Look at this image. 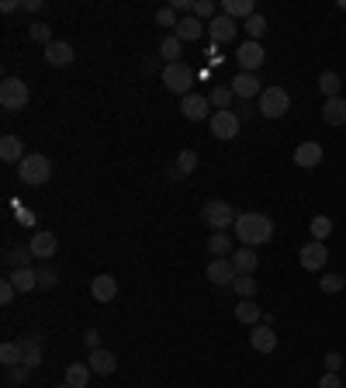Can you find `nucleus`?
<instances>
[{"mask_svg":"<svg viewBox=\"0 0 346 388\" xmlns=\"http://www.w3.org/2000/svg\"><path fill=\"white\" fill-rule=\"evenodd\" d=\"M319 388H343V382H340V375H333V371H326V375L319 378Z\"/></svg>","mask_w":346,"mask_h":388,"instance_id":"nucleus-47","label":"nucleus"},{"mask_svg":"<svg viewBox=\"0 0 346 388\" xmlns=\"http://www.w3.org/2000/svg\"><path fill=\"white\" fill-rule=\"evenodd\" d=\"M90 375H93V371H90L86 364H70V368H66V385L70 388H86Z\"/></svg>","mask_w":346,"mask_h":388,"instance_id":"nucleus-30","label":"nucleus"},{"mask_svg":"<svg viewBox=\"0 0 346 388\" xmlns=\"http://www.w3.org/2000/svg\"><path fill=\"white\" fill-rule=\"evenodd\" d=\"M340 87H343V80H340V73H333V70H326V73L319 77V91L326 94V100H329V97H340Z\"/></svg>","mask_w":346,"mask_h":388,"instance_id":"nucleus-31","label":"nucleus"},{"mask_svg":"<svg viewBox=\"0 0 346 388\" xmlns=\"http://www.w3.org/2000/svg\"><path fill=\"white\" fill-rule=\"evenodd\" d=\"M319 288L326 291V294H336V291H343V288H346L343 274H326V278L319 281Z\"/></svg>","mask_w":346,"mask_h":388,"instance_id":"nucleus-40","label":"nucleus"},{"mask_svg":"<svg viewBox=\"0 0 346 388\" xmlns=\"http://www.w3.org/2000/svg\"><path fill=\"white\" fill-rule=\"evenodd\" d=\"M86 368H90L93 375H100V378H104V375H111V371L118 368V361H114V354H111V350H104V347H100V350H90Z\"/></svg>","mask_w":346,"mask_h":388,"instance_id":"nucleus-19","label":"nucleus"},{"mask_svg":"<svg viewBox=\"0 0 346 388\" xmlns=\"http://www.w3.org/2000/svg\"><path fill=\"white\" fill-rule=\"evenodd\" d=\"M14 294H17V288H14L10 281H3V285H0V301H3V305H10V301H14Z\"/></svg>","mask_w":346,"mask_h":388,"instance_id":"nucleus-48","label":"nucleus"},{"mask_svg":"<svg viewBox=\"0 0 346 388\" xmlns=\"http://www.w3.org/2000/svg\"><path fill=\"white\" fill-rule=\"evenodd\" d=\"M236 278H239V274H236L232 260L215 257V260L208 264V281H211V285H229V288H232V281H236Z\"/></svg>","mask_w":346,"mask_h":388,"instance_id":"nucleus-15","label":"nucleus"},{"mask_svg":"<svg viewBox=\"0 0 346 388\" xmlns=\"http://www.w3.org/2000/svg\"><path fill=\"white\" fill-rule=\"evenodd\" d=\"M250 343H253V350H260V354H273V350H277V333L270 329V322H260V326H253V333H250Z\"/></svg>","mask_w":346,"mask_h":388,"instance_id":"nucleus-16","label":"nucleus"},{"mask_svg":"<svg viewBox=\"0 0 346 388\" xmlns=\"http://www.w3.org/2000/svg\"><path fill=\"white\" fill-rule=\"evenodd\" d=\"M232 94L243 97V100H250V97L263 94V84H260L257 73H243V70H239V73L232 77Z\"/></svg>","mask_w":346,"mask_h":388,"instance_id":"nucleus-13","label":"nucleus"},{"mask_svg":"<svg viewBox=\"0 0 346 388\" xmlns=\"http://www.w3.org/2000/svg\"><path fill=\"white\" fill-rule=\"evenodd\" d=\"M298 260H301L305 271H322L326 260H329V250H326V243H315V239H312L308 246L298 250Z\"/></svg>","mask_w":346,"mask_h":388,"instance_id":"nucleus-9","label":"nucleus"},{"mask_svg":"<svg viewBox=\"0 0 346 388\" xmlns=\"http://www.w3.org/2000/svg\"><path fill=\"white\" fill-rule=\"evenodd\" d=\"M243 28H246L250 42H260V38L266 35V17H263V14H253L250 21H243Z\"/></svg>","mask_w":346,"mask_h":388,"instance_id":"nucleus-35","label":"nucleus"},{"mask_svg":"<svg viewBox=\"0 0 346 388\" xmlns=\"http://www.w3.org/2000/svg\"><path fill=\"white\" fill-rule=\"evenodd\" d=\"M322 118H326V125H346V100L343 97H329L326 107H322Z\"/></svg>","mask_w":346,"mask_h":388,"instance_id":"nucleus-25","label":"nucleus"},{"mask_svg":"<svg viewBox=\"0 0 346 388\" xmlns=\"http://www.w3.org/2000/svg\"><path fill=\"white\" fill-rule=\"evenodd\" d=\"M176 21H180V17H176L173 7H160V10H156V24H160V28H176Z\"/></svg>","mask_w":346,"mask_h":388,"instance_id":"nucleus-41","label":"nucleus"},{"mask_svg":"<svg viewBox=\"0 0 346 388\" xmlns=\"http://www.w3.org/2000/svg\"><path fill=\"white\" fill-rule=\"evenodd\" d=\"M232 87H215L211 94H208V100H211V107H218V111H229V104H232Z\"/></svg>","mask_w":346,"mask_h":388,"instance_id":"nucleus-36","label":"nucleus"},{"mask_svg":"<svg viewBox=\"0 0 346 388\" xmlns=\"http://www.w3.org/2000/svg\"><path fill=\"white\" fill-rule=\"evenodd\" d=\"M28 100H31V91L21 77H3V84H0V107L3 111H21Z\"/></svg>","mask_w":346,"mask_h":388,"instance_id":"nucleus-4","label":"nucleus"},{"mask_svg":"<svg viewBox=\"0 0 346 388\" xmlns=\"http://www.w3.org/2000/svg\"><path fill=\"white\" fill-rule=\"evenodd\" d=\"M222 14H229L232 21H236V17L250 21V17L257 14V7H253V0H225V3H222Z\"/></svg>","mask_w":346,"mask_h":388,"instance_id":"nucleus-26","label":"nucleus"},{"mask_svg":"<svg viewBox=\"0 0 346 388\" xmlns=\"http://www.w3.org/2000/svg\"><path fill=\"white\" fill-rule=\"evenodd\" d=\"M232 229H236V239L250 250L266 246L273 239V222H270V215H260V211H243Z\"/></svg>","mask_w":346,"mask_h":388,"instance_id":"nucleus-1","label":"nucleus"},{"mask_svg":"<svg viewBox=\"0 0 346 388\" xmlns=\"http://www.w3.org/2000/svg\"><path fill=\"white\" fill-rule=\"evenodd\" d=\"M0 10H3V14H10V10H17V0H3V3H0Z\"/></svg>","mask_w":346,"mask_h":388,"instance_id":"nucleus-50","label":"nucleus"},{"mask_svg":"<svg viewBox=\"0 0 346 388\" xmlns=\"http://www.w3.org/2000/svg\"><path fill=\"white\" fill-rule=\"evenodd\" d=\"M56 388H70V385H56Z\"/></svg>","mask_w":346,"mask_h":388,"instance_id":"nucleus-52","label":"nucleus"},{"mask_svg":"<svg viewBox=\"0 0 346 388\" xmlns=\"http://www.w3.org/2000/svg\"><path fill=\"white\" fill-rule=\"evenodd\" d=\"M7 281L21 291V294H28V291L38 288V271H31V267H17V271H10Z\"/></svg>","mask_w":346,"mask_h":388,"instance_id":"nucleus-23","label":"nucleus"},{"mask_svg":"<svg viewBox=\"0 0 346 388\" xmlns=\"http://www.w3.org/2000/svg\"><path fill=\"white\" fill-rule=\"evenodd\" d=\"M0 364H3V368H17V364H24V357H21V343H10V340H7V343L0 347Z\"/></svg>","mask_w":346,"mask_h":388,"instance_id":"nucleus-33","label":"nucleus"},{"mask_svg":"<svg viewBox=\"0 0 346 388\" xmlns=\"http://www.w3.org/2000/svg\"><path fill=\"white\" fill-rule=\"evenodd\" d=\"M343 281H346V274H343Z\"/></svg>","mask_w":346,"mask_h":388,"instance_id":"nucleus-53","label":"nucleus"},{"mask_svg":"<svg viewBox=\"0 0 346 388\" xmlns=\"http://www.w3.org/2000/svg\"><path fill=\"white\" fill-rule=\"evenodd\" d=\"M194 17H197V21H201V17H218V14H215V3H211V0H197V3H194Z\"/></svg>","mask_w":346,"mask_h":388,"instance_id":"nucleus-42","label":"nucleus"},{"mask_svg":"<svg viewBox=\"0 0 346 388\" xmlns=\"http://www.w3.org/2000/svg\"><path fill=\"white\" fill-rule=\"evenodd\" d=\"M90 294H93V301L107 305V301L118 294V281H114L111 274H97V278L90 281Z\"/></svg>","mask_w":346,"mask_h":388,"instance_id":"nucleus-18","label":"nucleus"},{"mask_svg":"<svg viewBox=\"0 0 346 388\" xmlns=\"http://www.w3.org/2000/svg\"><path fill=\"white\" fill-rule=\"evenodd\" d=\"M73 59H77V52H73L70 42L56 38L52 45H45V63H49V66H59V70H63V66H70Z\"/></svg>","mask_w":346,"mask_h":388,"instance_id":"nucleus-14","label":"nucleus"},{"mask_svg":"<svg viewBox=\"0 0 346 388\" xmlns=\"http://www.w3.org/2000/svg\"><path fill=\"white\" fill-rule=\"evenodd\" d=\"M21 357H24L28 368H38V364H42V336H28V340H21Z\"/></svg>","mask_w":346,"mask_h":388,"instance_id":"nucleus-27","label":"nucleus"},{"mask_svg":"<svg viewBox=\"0 0 346 388\" xmlns=\"http://www.w3.org/2000/svg\"><path fill=\"white\" fill-rule=\"evenodd\" d=\"M194 167H197V153H194V149H183V153L176 156V174H194Z\"/></svg>","mask_w":346,"mask_h":388,"instance_id":"nucleus-38","label":"nucleus"},{"mask_svg":"<svg viewBox=\"0 0 346 388\" xmlns=\"http://www.w3.org/2000/svg\"><path fill=\"white\" fill-rule=\"evenodd\" d=\"M204 31H208V24H201V21H197L194 14L180 17V21H176V28H173V35H176L180 42H197V38H201Z\"/></svg>","mask_w":346,"mask_h":388,"instance_id":"nucleus-17","label":"nucleus"},{"mask_svg":"<svg viewBox=\"0 0 346 388\" xmlns=\"http://www.w3.org/2000/svg\"><path fill=\"white\" fill-rule=\"evenodd\" d=\"M17 177H21V184H28V188H42V184L52 177V163H49V156H42V153H28V156L17 163Z\"/></svg>","mask_w":346,"mask_h":388,"instance_id":"nucleus-2","label":"nucleus"},{"mask_svg":"<svg viewBox=\"0 0 346 388\" xmlns=\"http://www.w3.org/2000/svg\"><path fill=\"white\" fill-rule=\"evenodd\" d=\"M28 153H24V139H17V135H3L0 139V160L3 163H21Z\"/></svg>","mask_w":346,"mask_h":388,"instance_id":"nucleus-20","label":"nucleus"},{"mask_svg":"<svg viewBox=\"0 0 346 388\" xmlns=\"http://www.w3.org/2000/svg\"><path fill=\"white\" fill-rule=\"evenodd\" d=\"M163 84H167V91L187 97L190 94V84H194V70H190L187 63H167V70H163Z\"/></svg>","mask_w":346,"mask_h":388,"instance_id":"nucleus-6","label":"nucleus"},{"mask_svg":"<svg viewBox=\"0 0 346 388\" xmlns=\"http://www.w3.org/2000/svg\"><path fill=\"white\" fill-rule=\"evenodd\" d=\"M180 111H183L187 121H204V118L211 114V100L204 94H194V91H190V94L180 100Z\"/></svg>","mask_w":346,"mask_h":388,"instance_id":"nucleus-10","label":"nucleus"},{"mask_svg":"<svg viewBox=\"0 0 346 388\" xmlns=\"http://www.w3.org/2000/svg\"><path fill=\"white\" fill-rule=\"evenodd\" d=\"M287 107H291V97L284 87H263V94H260V114L263 118H284Z\"/></svg>","mask_w":346,"mask_h":388,"instance_id":"nucleus-5","label":"nucleus"},{"mask_svg":"<svg viewBox=\"0 0 346 388\" xmlns=\"http://www.w3.org/2000/svg\"><path fill=\"white\" fill-rule=\"evenodd\" d=\"M21 7H24V10H38V7H42V0H24Z\"/></svg>","mask_w":346,"mask_h":388,"instance_id":"nucleus-51","label":"nucleus"},{"mask_svg":"<svg viewBox=\"0 0 346 388\" xmlns=\"http://www.w3.org/2000/svg\"><path fill=\"white\" fill-rule=\"evenodd\" d=\"M263 59H266V52H263L260 42H243V45L236 49V63H239L243 73H257L260 66H263Z\"/></svg>","mask_w":346,"mask_h":388,"instance_id":"nucleus-8","label":"nucleus"},{"mask_svg":"<svg viewBox=\"0 0 346 388\" xmlns=\"http://www.w3.org/2000/svg\"><path fill=\"white\" fill-rule=\"evenodd\" d=\"M201 218H204V225H211V232H225L229 225H236V211H232V204L229 201H204V208H201Z\"/></svg>","mask_w":346,"mask_h":388,"instance_id":"nucleus-3","label":"nucleus"},{"mask_svg":"<svg viewBox=\"0 0 346 388\" xmlns=\"http://www.w3.org/2000/svg\"><path fill=\"white\" fill-rule=\"evenodd\" d=\"M236 319H239L243 326H260V322H263V308H260L253 298H243V301L236 305Z\"/></svg>","mask_w":346,"mask_h":388,"instance_id":"nucleus-24","label":"nucleus"},{"mask_svg":"<svg viewBox=\"0 0 346 388\" xmlns=\"http://www.w3.org/2000/svg\"><path fill=\"white\" fill-rule=\"evenodd\" d=\"M322 156H326V149L319 142H298V149H294V163L301 170H315L322 163Z\"/></svg>","mask_w":346,"mask_h":388,"instance_id":"nucleus-12","label":"nucleus"},{"mask_svg":"<svg viewBox=\"0 0 346 388\" xmlns=\"http://www.w3.org/2000/svg\"><path fill=\"white\" fill-rule=\"evenodd\" d=\"M208 125H211V135H215V139H222V142L236 139V135H239V128H243V121H239V114H236V111H215V114L208 118Z\"/></svg>","mask_w":346,"mask_h":388,"instance_id":"nucleus-7","label":"nucleus"},{"mask_svg":"<svg viewBox=\"0 0 346 388\" xmlns=\"http://www.w3.org/2000/svg\"><path fill=\"white\" fill-rule=\"evenodd\" d=\"M31 257H35V253H31V246H10V250L3 253V264H7L10 271H17V267H28V264H31Z\"/></svg>","mask_w":346,"mask_h":388,"instance_id":"nucleus-28","label":"nucleus"},{"mask_svg":"<svg viewBox=\"0 0 346 388\" xmlns=\"http://www.w3.org/2000/svg\"><path fill=\"white\" fill-rule=\"evenodd\" d=\"M232 267H236V274H253L260 267V257L257 250H250V246H243V250H232Z\"/></svg>","mask_w":346,"mask_h":388,"instance_id":"nucleus-22","label":"nucleus"},{"mask_svg":"<svg viewBox=\"0 0 346 388\" xmlns=\"http://www.w3.org/2000/svg\"><path fill=\"white\" fill-rule=\"evenodd\" d=\"M340 368H343V354H336V350H333V354H326V371H333V375H336Z\"/></svg>","mask_w":346,"mask_h":388,"instance_id":"nucleus-45","label":"nucleus"},{"mask_svg":"<svg viewBox=\"0 0 346 388\" xmlns=\"http://www.w3.org/2000/svg\"><path fill=\"white\" fill-rule=\"evenodd\" d=\"M56 271H38V291H52L56 288Z\"/></svg>","mask_w":346,"mask_h":388,"instance_id":"nucleus-43","label":"nucleus"},{"mask_svg":"<svg viewBox=\"0 0 346 388\" xmlns=\"http://www.w3.org/2000/svg\"><path fill=\"white\" fill-rule=\"evenodd\" d=\"M236 31H239V24H236L229 14H218V17H211V21H208V35H211V42H215V45L232 42V38H236Z\"/></svg>","mask_w":346,"mask_h":388,"instance_id":"nucleus-11","label":"nucleus"},{"mask_svg":"<svg viewBox=\"0 0 346 388\" xmlns=\"http://www.w3.org/2000/svg\"><path fill=\"white\" fill-rule=\"evenodd\" d=\"M308 229H312V239H315V243H326V239L333 236V218H329V215H315Z\"/></svg>","mask_w":346,"mask_h":388,"instance_id":"nucleus-29","label":"nucleus"},{"mask_svg":"<svg viewBox=\"0 0 346 388\" xmlns=\"http://www.w3.org/2000/svg\"><path fill=\"white\" fill-rule=\"evenodd\" d=\"M31 371H35V368H28V364H17V368H10V382L24 385V382L31 378Z\"/></svg>","mask_w":346,"mask_h":388,"instance_id":"nucleus-44","label":"nucleus"},{"mask_svg":"<svg viewBox=\"0 0 346 388\" xmlns=\"http://www.w3.org/2000/svg\"><path fill=\"white\" fill-rule=\"evenodd\" d=\"M194 3H197V0H173L170 7L176 10V14H183V17H187V14H194Z\"/></svg>","mask_w":346,"mask_h":388,"instance_id":"nucleus-46","label":"nucleus"},{"mask_svg":"<svg viewBox=\"0 0 346 388\" xmlns=\"http://www.w3.org/2000/svg\"><path fill=\"white\" fill-rule=\"evenodd\" d=\"M28 35H31L35 42H42V45H52V42H56L52 31H49V24H42V21H35V24L28 28Z\"/></svg>","mask_w":346,"mask_h":388,"instance_id":"nucleus-39","label":"nucleus"},{"mask_svg":"<svg viewBox=\"0 0 346 388\" xmlns=\"http://www.w3.org/2000/svg\"><path fill=\"white\" fill-rule=\"evenodd\" d=\"M180 52H183V42H180L176 35H170V38L160 42V56H163L167 63H180Z\"/></svg>","mask_w":346,"mask_h":388,"instance_id":"nucleus-34","label":"nucleus"},{"mask_svg":"<svg viewBox=\"0 0 346 388\" xmlns=\"http://www.w3.org/2000/svg\"><path fill=\"white\" fill-rule=\"evenodd\" d=\"M28 246H31V253H35V257L49 260V257H56V250H59V239H56L52 232H35Z\"/></svg>","mask_w":346,"mask_h":388,"instance_id":"nucleus-21","label":"nucleus"},{"mask_svg":"<svg viewBox=\"0 0 346 388\" xmlns=\"http://www.w3.org/2000/svg\"><path fill=\"white\" fill-rule=\"evenodd\" d=\"M257 288H260V285L250 278V274H239V278L232 281V291H236L239 298H253V294H257Z\"/></svg>","mask_w":346,"mask_h":388,"instance_id":"nucleus-37","label":"nucleus"},{"mask_svg":"<svg viewBox=\"0 0 346 388\" xmlns=\"http://www.w3.org/2000/svg\"><path fill=\"white\" fill-rule=\"evenodd\" d=\"M84 340H86V347H90V350H100V333H97V329H86Z\"/></svg>","mask_w":346,"mask_h":388,"instance_id":"nucleus-49","label":"nucleus"},{"mask_svg":"<svg viewBox=\"0 0 346 388\" xmlns=\"http://www.w3.org/2000/svg\"><path fill=\"white\" fill-rule=\"evenodd\" d=\"M208 250H211V260H215V257H229V253H232V239H229L225 232H211Z\"/></svg>","mask_w":346,"mask_h":388,"instance_id":"nucleus-32","label":"nucleus"}]
</instances>
